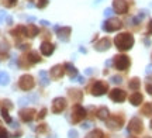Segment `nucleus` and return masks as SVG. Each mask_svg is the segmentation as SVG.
I'll return each mask as SVG.
<instances>
[{"label":"nucleus","mask_w":152,"mask_h":138,"mask_svg":"<svg viewBox=\"0 0 152 138\" xmlns=\"http://www.w3.org/2000/svg\"><path fill=\"white\" fill-rule=\"evenodd\" d=\"M114 44L117 45V48L118 50H130L131 47H132V44H134V38H132V35L131 34H120V35H117L115 37V39H114Z\"/></svg>","instance_id":"f257e3e1"},{"label":"nucleus","mask_w":152,"mask_h":138,"mask_svg":"<svg viewBox=\"0 0 152 138\" xmlns=\"http://www.w3.org/2000/svg\"><path fill=\"white\" fill-rule=\"evenodd\" d=\"M18 86L21 90H31L34 88V79L31 75H23L18 80Z\"/></svg>","instance_id":"f03ea898"},{"label":"nucleus","mask_w":152,"mask_h":138,"mask_svg":"<svg viewBox=\"0 0 152 138\" xmlns=\"http://www.w3.org/2000/svg\"><path fill=\"white\" fill-rule=\"evenodd\" d=\"M120 27H121V21L117 20V18H110V20H107V21L103 24L104 31H107V33L115 31V30H118Z\"/></svg>","instance_id":"7ed1b4c3"},{"label":"nucleus","mask_w":152,"mask_h":138,"mask_svg":"<svg viewBox=\"0 0 152 138\" xmlns=\"http://www.w3.org/2000/svg\"><path fill=\"white\" fill-rule=\"evenodd\" d=\"M114 65H115L117 69L124 71V69H127V68L130 66V59L124 55H118V56H115V59H114Z\"/></svg>","instance_id":"20e7f679"},{"label":"nucleus","mask_w":152,"mask_h":138,"mask_svg":"<svg viewBox=\"0 0 152 138\" xmlns=\"http://www.w3.org/2000/svg\"><path fill=\"white\" fill-rule=\"evenodd\" d=\"M66 107V100L64 99V97H56V99H54V101H52V111L54 113H62V111L65 110Z\"/></svg>","instance_id":"39448f33"},{"label":"nucleus","mask_w":152,"mask_h":138,"mask_svg":"<svg viewBox=\"0 0 152 138\" xmlns=\"http://www.w3.org/2000/svg\"><path fill=\"white\" fill-rule=\"evenodd\" d=\"M85 114H86V110H85L82 106L77 104V106H75L73 110H72V120L75 123H79L82 118L85 117Z\"/></svg>","instance_id":"423d86ee"},{"label":"nucleus","mask_w":152,"mask_h":138,"mask_svg":"<svg viewBox=\"0 0 152 138\" xmlns=\"http://www.w3.org/2000/svg\"><path fill=\"white\" fill-rule=\"evenodd\" d=\"M107 92V85L104 82H97L94 83V86L92 88V93L93 96H102Z\"/></svg>","instance_id":"0eeeda50"},{"label":"nucleus","mask_w":152,"mask_h":138,"mask_svg":"<svg viewBox=\"0 0 152 138\" xmlns=\"http://www.w3.org/2000/svg\"><path fill=\"white\" fill-rule=\"evenodd\" d=\"M130 131L131 133H135V134H138V133H141L142 131V123H141V120H140L138 117H134V118L131 120Z\"/></svg>","instance_id":"6e6552de"},{"label":"nucleus","mask_w":152,"mask_h":138,"mask_svg":"<svg viewBox=\"0 0 152 138\" xmlns=\"http://www.w3.org/2000/svg\"><path fill=\"white\" fill-rule=\"evenodd\" d=\"M110 99L114 100V101H117V103L124 101L125 100V92L120 90V89H114V90H111V93H110Z\"/></svg>","instance_id":"1a4fd4ad"},{"label":"nucleus","mask_w":152,"mask_h":138,"mask_svg":"<svg viewBox=\"0 0 152 138\" xmlns=\"http://www.w3.org/2000/svg\"><path fill=\"white\" fill-rule=\"evenodd\" d=\"M34 114H35V111L33 109H24V110L20 111V118H21L23 121L28 123L34 118Z\"/></svg>","instance_id":"9d476101"},{"label":"nucleus","mask_w":152,"mask_h":138,"mask_svg":"<svg viewBox=\"0 0 152 138\" xmlns=\"http://www.w3.org/2000/svg\"><path fill=\"white\" fill-rule=\"evenodd\" d=\"M107 126L111 130H118L123 126V118H120V117H111L110 120H107Z\"/></svg>","instance_id":"9b49d317"},{"label":"nucleus","mask_w":152,"mask_h":138,"mask_svg":"<svg viewBox=\"0 0 152 138\" xmlns=\"http://www.w3.org/2000/svg\"><path fill=\"white\" fill-rule=\"evenodd\" d=\"M113 7H114V10L117 11V13H120V14H123V13L127 11V3H125V0H114Z\"/></svg>","instance_id":"f8f14e48"},{"label":"nucleus","mask_w":152,"mask_h":138,"mask_svg":"<svg viewBox=\"0 0 152 138\" xmlns=\"http://www.w3.org/2000/svg\"><path fill=\"white\" fill-rule=\"evenodd\" d=\"M39 50H41V52H42V55L49 56L52 52H54L55 47L51 44V42H42V44H41V47H39Z\"/></svg>","instance_id":"ddd939ff"},{"label":"nucleus","mask_w":152,"mask_h":138,"mask_svg":"<svg viewBox=\"0 0 152 138\" xmlns=\"http://www.w3.org/2000/svg\"><path fill=\"white\" fill-rule=\"evenodd\" d=\"M64 73H65V68L62 69L61 65H56V66H54L52 69H51V76L54 77V79H59V77H62Z\"/></svg>","instance_id":"4468645a"},{"label":"nucleus","mask_w":152,"mask_h":138,"mask_svg":"<svg viewBox=\"0 0 152 138\" xmlns=\"http://www.w3.org/2000/svg\"><path fill=\"white\" fill-rule=\"evenodd\" d=\"M58 31V37H59L61 41H68L69 39V33H71V28L66 27V28H62V30H56Z\"/></svg>","instance_id":"2eb2a0df"},{"label":"nucleus","mask_w":152,"mask_h":138,"mask_svg":"<svg viewBox=\"0 0 152 138\" xmlns=\"http://www.w3.org/2000/svg\"><path fill=\"white\" fill-rule=\"evenodd\" d=\"M109 47H110V41L107 38H104V39H102L100 42H97V45H96V50H97V51H106Z\"/></svg>","instance_id":"dca6fc26"},{"label":"nucleus","mask_w":152,"mask_h":138,"mask_svg":"<svg viewBox=\"0 0 152 138\" xmlns=\"http://www.w3.org/2000/svg\"><path fill=\"white\" fill-rule=\"evenodd\" d=\"M64 68H65V72L71 77H73V76H76V75H77V69H75V66H73L72 64H66Z\"/></svg>","instance_id":"f3484780"},{"label":"nucleus","mask_w":152,"mask_h":138,"mask_svg":"<svg viewBox=\"0 0 152 138\" xmlns=\"http://www.w3.org/2000/svg\"><path fill=\"white\" fill-rule=\"evenodd\" d=\"M38 34V28L35 27V26H28V27H26V35L27 37H35Z\"/></svg>","instance_id":"a211bd4d"},{"label":"nucleus","mask_w":152,"mask_h":138,"mask_svg":"<svg viewBox=\"0 0 152 138\" xmlns=\"http://www.w3.org/2000/svg\"><path fill=\"white\" fill-rule=\"evenodd\" d=\"M130 100H131V104H134V106H138L140 103L142 101V96L140 93H134L132 96L130 97Z\"/></svg>","instance_id":"6ab92c4d"},{"label":"nucleus","mask_w":152,"mask_h":138,"mask_svg":"<svg viewBox=\"0 0 152 138\" xmlns=\"http://www.w3.org/2000/svg\"><path fill=\"white\" fill-rule=\"evenodd\" d=\"M97 117L100 120H107V117H109V110H107L106 107H102V109L97 111Z\"/></svg>","instance_id":"aec40b11"},{"label":"nucleus","mask_w":152,"mask_h":138,"mask_svg":"<svg viewBox=\"0 0 152 138\" xmlns=\"http://www.w3.org/2000/svg\"><path fill=\"white\" fill-rule=\"evenodd\" d=\"M9 82H10L9 75H7L6 72H0V85H1V86H6Z\"/></svg>","instance_id":"412c9836"},{"label":"nucleus","mask_w":152,"mask_h":138,"mask_svg":"<svg viewBox=\"0 0 152 138\" xmlns=\"http://www.w3.org/2000/svg\"><path fill=\"white\" fill-rule=\"evenodd\" d=\"M86 138H103V133H102L100 130H94V131H92Z\"/></svg>","instance_id":"4be33fe9"},{"label":"nucleus","mask_w":152,"mask_h":138,"mask_svg":"<svg viewBox=\"0 0 152 138\" xmlns=\"http://www.w3.org/2000/svg\"><path fill=\"white\" fill-rule=\"evenodd\" d=\"M28 62H30V64H37V62H39V58H38V55L35 52L28 54Z\"/></svg>","instance_id":"5701e85b"},{"label":"nucleus","mask_w":152,"mask_h":138,"mask_svg":"<svg viewBox=\"0 0 152 138\" xmlns=\"http://www.w3.org/2000/svg\"><path fill=\"white\" fill-rule=\"evenodd\" d=\"M39 76H41V85H44V86L49 85V80H48V77H47V72L41 71L39 72Z\"/></svg>","instance_id":"b1692460"},{"label":"nucleus","mask_w":152,"mask_h":138,"mask_svg":"<svg viewBox=\"0 0 152 138\" xmlns=\"http://www.w3.org/2000/svg\"><path fill=\"white\" fill-rule=\"evenodd\" d=\"M142 114H145V116H149L152 114V103H148L144 109H142Z\"/></svg>","instance_id":"393cba45"},{"label":"nucleus","mask_w":152,"mask_h":138,"mask_svg":"<svg viewBox=\"0 0 152 138\" xmlns=\"http://www.w3.org/2000/svg\"><path fill=\"white\" fill-rule=\"evenodd\" d=\"M1 116H3V118H4L6 123H11V117L9 116V111H7V109H1Z\"/></svg>","instance_id":"a878e982"},{"label":"nucleus","mask_w":152,"mask_h":138,"mask_svg":"<svg viewBox=\"0 0 152 138\" xmlns=\"http://www.w3.org/2000/svg\"><path fill=\"white\" fill-rule=\"evenodd\" d=\"M28 101H30V99H28V97H21V99L18 100V104L21 106V107H24V106L28 104Z\"/></svg>","instance_id":"bb28decb"},{"label":"nucleus","mask_w":152,"mask_h":138,"mask_svg":"<svg viewBox=\"0 0 152 138\" xmlns=\"http://www.w3.org/2000/svg\"><path fill=\"white\" fill-rule=\"evenodd\" d=\"M68 137L69 138H77V131H76V130H69Z\"/></svg>","instance_id":"cd10ccee"},{"label":"nucleus","mask_w":152,"mask_h":138,"mask_svg":"<svg viewBox=\"0 0 152 138\" xmlns=\"http://www.w3.org/2000/svg\"><path fill=\"white\" fill-rule=\"evenodd\" d=\"M0 138H9V133L4 128H0Z\"/></svg>","instance_id":"c85d7f7f"},{"label":"nucleus","mask_w":152,"mask_h":138,"mask_svg":"<svg viewBox=\"0 0 152 138\" xmlns=\"http://www.w3.org/2000/svg\"><path fill=\"white\" fill-rule=\"evenodd\" d=\"M4 3L7 7H13V6L17 3V0H4Z\"/></svg>","instance_id":"c756f323"},{"label":"nucleus","mask_w":152,"mask_h":138,"mask_svg":"<svg viewBox=\"0 0 152 138\" xmlns=\"http://www.w3.org/2000/svg\"><path fill=\"white\" fill-rule=\"evenodd\" d=\"M47 4H48V0H39V3H38V7H39V9H42V7H45Z\"/></svg>","instance_id":"7c9ffc66"},{"label":"nucleus","mask_w":152,"mask_h":138,"mask_svg":"<svg viewBox=\"0 0 152 138\" xmlns=\"http://www.w3.org/2000/svg\"><path fill=\"white\" fill-rule=\"evenodd\" d=\"M138 85H140V83H138V80H137V79H134V82H131V83H130V88L137 89V88H138Z\"/></svg>","instance_id":"2f4dec72"},{"label":"nucleus","mask_w":152,"mask_h":138,"mask_svg":"<svg viewBox=\"0 0 152 138\" xmlns=\"http://www.w3.org/2000/svg\"><path fill=\"white\" fill-rule=\"evenodd\" d=\"M111 82H113V83H121L123 80H121V77L114 76V77H111Z\"/></svg>","instance_id":"473e14b6"},{"label":"nucleus","mask_w":152,"mask_h":138,"mask_svg":"<svg viewBox=\"0 0 152 138\" xmlns=\"http://www.w3.org/2000/svg\"><path fill=\"white\" fill-rule=\"evenodd\" d=\"M45 113H47V110H45V109H42V110H41V113H39V116H38V118H44V117H45Z\"/></svg>","instance_id":"72a5a7b5"},{"label":"nucleus","mask_w":152,"mask_h":138,"mask_svg":"<svg viewBox=\"0 0 152 138\" xmlns=\"http://www.w3.org/2000/svg\"><path fill=\"white\" fill-rule=\"evenodd\" d=\"M82 127L85 128V130H86V128H90V127H92V123H85V124H83Z\"/></svg>","instance_id":"f704fd0d"},{"label":"nucleus","mask_w":152,"mask_h":138,"mask_svg":"<svg viewBox=\"0 0 152 138\" xmlns=\"http://www.w3.org/2000/svg\"><path fill=\"white\" fill-rule=\"evenodd\" d=\"M4 17H6V13L3 10H0V23H1V20H3Z\"/></svg>","instance_id":"c9c22d12"},{"label":"nucleus","mask_w":152,"mask_h":138,"mask_svg":"<svg viewBox=\"0 0 152 138\" xmlns=\"http://www.w3.org/2000/svg\"><path fill=\"white\" fill-rule=\"evenodd\" d=\"M147 90H148V93L152 96V85H147Z\"/></svg>","instance_id":"e433bc0d"},{"label":"nucleus","mask_w":152,"mask_h":138,"mask_svg":"<svg viewBox=\"0 0 152 138\" xmlns=\"http://www.w3.org/2000/svg\"><path fill=\"white\" fill-rule=\"evenodd\" d=\"M104 14H106V16H110V14H111V9H107V10L104 11Z\"/></svg>","instance_id":"4c0bfd02"},{"label":"nucleus","mask_w":152,"mask_h":138,"mask_svg":"<svg viewBox=\"0 0 152 138\" xmlns=\"http://www.w3.org/2000/svg\"><path fill=\"white\" fill-rule=\"evenodd\" d=\"M77 82H79V83H83L85 80H83V77H82V76H79V77H77Z\"/></svg>","instance_id":"58836bf2"},{"label":"nucleus","mask_w":152,"mask_h":138,"mask_svg":"<svg viewBox=\"0 0 152 138\" xmlns=\"http://www.w3.org/2000/svg\"><path fill=\"white\" fill-rule=\"evenodd\" d=\"M41 24H44V26H49V23L45 21V20H42V21H41Z\"/></svg>","instance_id":"ea45409f"},{"label":"nucleus","mask_w":152,"mask_h":138,"mask_svg":"<svg viewBox=\"0 0 152 138\" xmlns=\"http://www.w3.org/2000/svg\"><path fill=\"white\" fill-rule=\"evenodd\" d=\"M0 128H1V123H0Z\"/></svg>","instance_id":"a19ab883"},{"label":"nucleus","mask_w":152,"mask_h":138,"mask_svg":"<svg viewBox=\"0 0 152 138\" xmlns=\"http://www.w3.org/2000/svg\"><path fill=\"white\" fill-rule=\"evenodd\" d=\"M151 128H152V121H151Z\"/></svg>","instance_id":"79ce46f5"}]
</instances>
